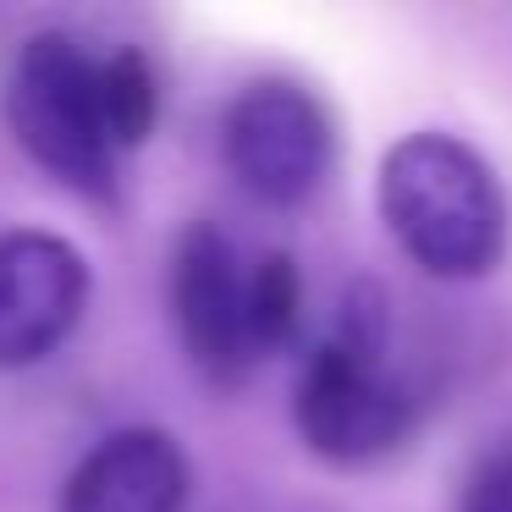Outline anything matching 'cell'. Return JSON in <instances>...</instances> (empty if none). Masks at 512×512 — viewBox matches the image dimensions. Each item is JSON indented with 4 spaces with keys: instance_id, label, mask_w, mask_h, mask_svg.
<instances>
[{
    "instance_id": "2",
    "label": "cell",
    "mask_w": 512,
    "mask_h": 512,
    "mask_svg": "<svg viewBox=\"0 0 512 512\" xmlns=\"http://www.w3.org/2000/svg\"><path fill=\"white\" fill-rule=\"evenodd\" d=\"M298 435L325 463H375L397 452L413 430V402L386 375V292L353 281L336 325L298 375Z\"/></svg>"
},
{
    "instance_id": "5",
    "label": "cell",
    "mask_w": 512,
    "mask_h": 512,
    "mask_svg": "<svg viewBox=\"0 0 512 512\" xmlns=\"http://www.w3.org/2000/svg\"><path fill=\"white\" fill-rule=\"evenodd\" d=\"M171 320L188 347L193 369L210 386H243L259 364L254 331H248V276L215 226H188L171 259Z\"/></svg>"
},
{
    "instance_id": "3",
    "label": "cell",
    "mask_w": 512,
    "mask_h": 512,
    "mask_svg": "<svg viewBox=\"0 0 512 512\" xmlns=\"http://www.w3.org/2000/svg\"><path fill=\"white\" fill-rule=\"evenodd\" d=\"M6 122L17 144L83 199H116V149L100 116V61L72 34H34L12 67Z\"/></svg>"
},
{
    "instance_id": "1",
    "label": "cell",
    "mask_w": 512,
    "mask_h": 512,
    "mask_svg": "<svg viewBox=\"0 0 512 512\" xmlns=\"http://www.w3.org/2000/svg\"><path fill=\"white\" fill-rule=\"evenodd\" d=\"M380 215L413 265L441 281H474L501 265L507 199L463 138L413 133L380 160Z\"/></svg>"
},
{
    "instance_id": "7",
    "label": "cell",
    "mask_w": 512,
    "mask_h": 512,
    "mask_svg": "<svg viewBox=\"0 0 512 512\" xmlns=\"http://www.w3.org/2000/svg\"><path fill=\"white\" fill-rule=\"evenodd\" d=\"M188 452L166 430H116L83 457L61 485L56 512H182L188 507Z\"/></svg>"
},
{
    "instance_id": "8",
    "label": "cell",
    "mask_w": 512,
    "mask_h": 512,
    "mask_svg": "<svg viewBox=\"0 0 512 512\" xmlns=\"http://www.w3.org/2000/svg\"><path fill=\"white\" fill-rule=\"evenodd\" d=\"M100 116H105V138L111 149H138L155 133L160 116V83L138 50H116L100 61Z\"/></svg>"
},
{
    "instance_id": "6",
    "label": "cell",
    "mask_w": 512,
    "mask_h": 512,
    "mask_svg": "<svg viewBox=\"0 0 512 512\" xmlns=\"http://www.w3.org/2000/svg\"><path fill=\"white\" fill-rule=\"evenodd\" d=\"M89 265L56 232H0V369H28L72 336Z\"/></svg>"
},
{
    "instance_id": "4",
    "label": "cell",
    "mask_w": 512,
    "mask_h": 512,
    "mask_svg": "<svg viewBox=\"0 0 512 512\" xmlns=\"http://www.w3.org/2000/svg\"><path fill=\"white\" fill-rule=\"evenodd\" d=\"M221 149L232 177L265 204H303L331 171V116L303 83L259 78L226 105Z\"/></svg>"
},
{
    "instance_id": "9",
    "label": "cell",
    "mask_w": 512,
    "mask_h": 512,
    "mask_svg": "<svg viewBox=\"0 0 512 512\" xmlns=\"http://www.w3.org/2000/svg\"><path fill=\"white\" fill-rule=\"evenodd\" d=\"M248 331H254L259 358L281 353L303 331V281L287 254H265L248 270Z\"/></svg>"
},
{
    "instance_id": "10",
    "label": "cell",
    "mask_w": 512,
    "mask_h": 512,
    "mask_svg": "<svg viewBox=\"0 0 512 512\" xmlns=\"http://www.w3.org/2000/svg\"><path fill=\"white\" fill-rule=\"evenodd\" d=\"M457 512H512V441L485 452L463 479Z\"/></svg>"
}]
</instances>
